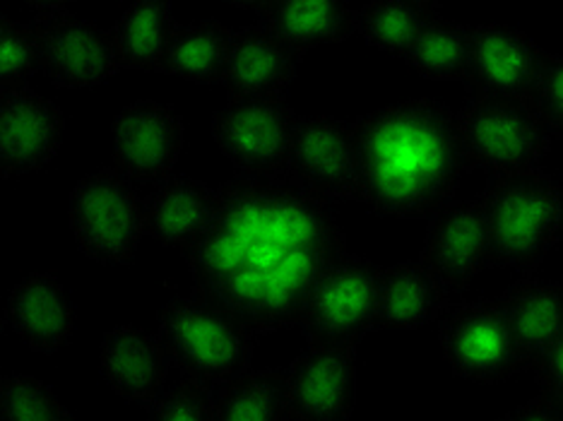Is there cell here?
Instances as JSON below:
<instances>
[{"label":"cell","mask_w":563,"mask_h":421,"mask_svg":"<svg viewBox=\"0 0 563 421\" xmlns=\"http://www.w3.org/2000/svg\"><path fill=\"white\" fill-rule=\"evenodd\" d=\"M347 255L328 202L289 178L236 176L217 188L208 232L184 253L196 297L255 340L301 325L318 279Z\"/></svg>","instance_id":"1"},{"label":"cell","mask_w":563,"mask_h":421,"mask_svg":"<svg viewBox=\"0 0 563 421\" xmlns=\"http://www.w3.org/2000/svg\"><path fill=\"white\" fill-rule=\"evenodd\" d=\"M362 145L360 200L386 217L427 220L453 200L467 167L457 111L409 99L356 119Z\"/></svg>","instance_id":"2"},{"label":"cell","mask_w":563,"mask_h":421,"mask_svg":"<svg viewBox=\"0 0 563 421\" xmlns=\"http://www.w3.org/2000/svg\"><path fill=\"white\" fill-rule=\"evenodd\" d=\"M479 202L496 265L532 270L563 236V186L542 169L492 178Z\"/></svg>","instance_id":"3"},{"label":"cell","mask_w":563,"mask_h":421,"mask_svg":"<svg viewBox=\"0 0 563 421\" xmlns=\"http://www.w3.org/2000/svg\"><path fill=\"white\" fill-rule=\"evenodd\" d=\"M159 342L172 364L196 386L217 395L249 372L258 342L200 297L172 299L159 311Z\"/></svg>","instance_id":"4"},{"label":"cell","mask_w":563,"mask_h":421,"mask_svg":"<svg viewBox=\"0 0 563 421\" xmlns=\"http://www.w3.org/2000/svg\"><path fill=\"white\" fill-rule=\"evenodd\" d=\"M457 125L467 167L492 178L537 169L554 143L528 97H470Z\"/></svg>","instance_id":"5"},{"label":"cell","mask_w":563,"mask_h":421,"mask_svg":"<svg viewBox=\"0 0 563 421\" xmlns=\"http://www.w3.org/2000/svg\"><path fill=\"white\" fill-rule=\"evenodd\" d=\"M70 226L89 261L128 265L145 236V198L119 169H97L70 190Z\"/></svg>","instance_id":"6"},{"label":"cell","mask_w":563,"mask_h":421,"mask_svg":"<svg viewBox=\"0 0 563 421\" xmlns=\"http://www.w3.org/2000/svg\"><path fill=\"white\" fill-rule=\"evenodd\" d=\"M380 270L362 255H342L318 279L303 313V330L316 347L354 350L376 328Z\"/></svg>","instance_id":"7"},{"label":"cell","mask_w":563,"mask_h":421,"mask_svg":"<svg viewBox=\"0 0 563 421\" xmlns=\"http://www.w3.org/2000/svg\"><path fill=\"white\" fill-rule=\"evenodd\" d=\"M297 125L285 99H229L214 113L212 137L241 176L287 178Z\"/></svg>","instance_id":"8"},{"label":"cell","mask_w":563,"mask_h":421,"mask_svg":"<svg viewBox=\"0 0 563 421\" xmlns=\"http://www.w3.org/2000/svg\"><path fill=\"white\" fill-rule=\"evenodd\" d=\"M439 335L445 362L457 378L494 386L525 368L501 299L453 306L441 318Z\"/></svg>","instance_id":"9"},{"label":"cell","mask_w":563,"mask_h":421,"mask_svg":"<svg viewBox=\"0 0 563 421\" xmlns=\"http://www.w3.org/2000/svg\"><path fill=\"white\" fill-rule=\"evenodd\" d=\"M287 178L328 206L360 200L362 145L356 125L332 117H299Z\"/></svg>","instance_id":"10"},{"label":"cell","mask_w":563,"mask_h":421,"mask_svg":"<svg viewBox=\"0 0 563 421\" xmlns=\"http://www.w3.org/2000/svg\"><path fill=\"white\" fill-rule=\"evenodd\" d=\"M40 42L42 70L63 89H92L119 68L111 30L68 12L66 5H44L30 22Z\"/></svg>","instance_id":"11"},{"label":"cell","mask_w":563,"mask_h":421,"mask_svg":"<svg viewBox=\"0 0 563 421\" xmlns=\"http://www.w3.org/2000/svg\"><path fill=\"white\" fill-rule=\"evenodd\" d=\"M113 162L135 184H162L184 149V119L169 104L143 99L111 121Z\"/></svg>","instance_id":"12"},{"label":"cell","mask_w":563,"mask_h":421,"mask_svg":"<svg viewBox=\"0 0 563 421\" xmlns=\"http://www.w3.org/2000/svg\"><path fill=\"white\" fill-rule=\"evenodd\" d=\"M419 261L451 289H463L472 277L496 265L479 198L451 200L431 217Z\"/></svg>","instance_id":"13"},{"label":"cell","mask_w":563,"mask_h":421,"mask_svg":"<svg viewBox=\"0 0 563 421\" xmlns=\"http://www.w3.org/2000/svg\"><path fill=\"white\" fill-rule=\"evenodd\" d=\"M544 54L520 30L479 24L472 32L470 97H528Z\"/></svg>","instance_id":"14"},{"label":"cell","mask_w":563,"mask_h":421,"mask_svg":"<svg viewBox=\"0 0 563 421\" xmlns=\"http://www.w3.org/2000/svg\"><path fill=\"white\" fill-rule=\"evenodd\" d=\"M294 421H350L356 402L354 350L313 347L287 372Z\"/></svg>","instance_id":"15"},{"label":"cell","mask_w":563,"mask_h":421,"mask_svg":"<svg viewBox=\"0 0 563 421\" xmlns=\"http://www.w3.org/2000/svg\"><path fill=\"white\" fill-rule=\"evenodd\" d=\"M66 119L63 111L24 87L0 101V169L3 176L36 171L58 155Z\"/></svg>","instance_id":"16"},{"label":"cell","mask_w":563,"mask_h":421,"mask_svg":"<svg viewBox=\"0 0 563 421\" xmlns=\"http://www.w3.org/2000/svg\"><path fill=\"white\" fill-rule=\"evenodd\" d=\"M169 366L159 337L137 325L113 328L99 344V372L125 402L147 407L166 388Z\"/></svg>","instance_id":"17"},{"label":"cell","mask_w":563,"mask_h":421,"mask_svg":"<svg viewBox=\"0 0 563 421\" xmlns=\"http://www.w3.org/2000/svg\"><path fill=\"white\" fill-rule=\"evenodd\" d=\"M5 318L12 333L34 352L54 354L73 340V303L60 279L51 273L24 275L10 289Z\"/></svg>","instance_id":"18"},{"label":"cell","mask_w":563,"mask_h":421,"mask_svg":"<svg viewBox=\"0 0 563 421\" xmlns=\"http://www.w3.org/2000/svg\"><path fill=\"white\" fill-rule=\"evenodd\" d=\"M297 51L263 24L234 32L224 78L229 99H282L297 73Z\"/></svg>","instance_id":"19"},{"label":"cell","mask_w":563,"mask_h":421,"mask_svg":"<svg viewBox=\"0 0 563 421\" xmlns=\"http://www.w3.org/2000/svg\"><path fill=\"white\" fill-rule=\"evenodd\" d=\"M217 208V190L198 178L172 174L145 198V236L181 253L208 232Z\"/></svg>","instance_id":"20"},{"label":"cell","mask_w":563,"mask_h":421,"mask_svg":"<svg viewBox=\"0 0 563 421\" xmlns=\"http://www.w3.org/2000/svg\"><path fill=\"white\" fill-rule=\"evenodd\" d=\"M448 311V287L421 261L380 270L376 330H417L441 321Z\"/></svg>","instance_id":"21"},{"label":"cell","mask_w":563,"mask_h":421,"mask_svg":"<svg viewBox=\"0 0 563 421\" xmlns=\"http://www.w3.org/2000/svg\"><path fill=\"white\" fill-rule=\"evenodd\" d=\"M255 12H258V24L279 34L297 54L323 44H340L356 32L354 10L342 0H318V3L275 0V3H258Z\"/></svg>","instance_id":"22"},{"label":"cell","mask_w":563,"mask_h":421,"mask_svg":"<svg viewBox=\"0 0 563 421\" xmlns=\"http://www.w3.org/2000/svg\"><path fill=\"white\" fill-rule=\"evenodd\" d=\"M525 366H532L563 333V285L525 277L501 299Z\"/></svg>","instance_id":"23"},{"label":"cell","mask_w":563,"mask_h":421,"mask_svg":"<svg viewBox=\"0 0 563 421\" xmlns=\"http://www.w3.org/2000/svg\"><path fill=\"white\" fill-rule=\"evenodd\" d=\"M441 18L437 3L429 0H393L354 10V30L366 44L388 56L412 54L421 36Z\"/></svg>","instance_id":"24"},{"label":"cell","mask_w":563,"mask_h":421,"mask_svg":"<svg viewBox=\"0 0 563 421\" xmlns=\"http://www.w3.org/2000/svg\"><path fill=\"white\" fill-rule=\"evenodd\" d=\"M234 32L222 22L202 20L178 27L166 51L162 73L178 75L188 82L217 85L224 82L229 56H232Z\"/></svg>","instance_id":"25"},{"label":"cell","mask_w":563,"mask_h":421,"mask_svg":"<svg viewBox=\"0 0 563 421\" xmlns=\"http://www.w3.org/2000/svg\"><path fill=\"white\" fill-rule=\"evenodd\" d=\"M169 3H135L113 24V48L123 70H162V63L176 34Z\"/></svg>","instance_id":"26"},{"label":"cell","mask_w":563,"mask_h":421,"mask_svg":"<svg viewBox=\"0 0 563 421\" xmlns=\"http://www.w3.org/2000/svg\"><path fill=\"white\" fill-rule=\"evenodd\" d=\"M217 421H289L285 372H246L214 395Z\"/></svg>","instance_id":"27"},{"label":"cell","mask_w":563,"mask_h":421,"mask_svg":"<svg viewBox=\"0 0 563 421\" xmlns=\"http://www.w3.org/2000/svg\"><path fill=\"white\" fill-rule=\"evenodd\" d=\"M475 27L439 18L421 36L407 66L433 82H467Z\"/></svg>","instance_id":"28"},{"label":"cell","mask_w":563,"mask_h":421,"mask_svg":"<svg viewBox=\"0 0 563 421\" xmlns=\"http://www.w3.org/2000/svg\"><path fill=\"white\" fill-rule=\"evenodd\" d=\"M70 412L44 380L10 374L0 378V421H68Z\"/></svg>","instance_id":"29"},{"label":"cell","mask_w":563,"mask_h":421,"mask_svg":"<svg viewBox=\"0 0 563 421\" xmlns=\"http://www.w3.org/2000/svg\"><path fill=\"white\" fill-rule=\"evenodd\" d=\"M42 68L40 42L32 24L0 18V92H20L27 80Z\"/></svg>","instance_id":"30"},{"label":"cell","mask_w":563,"mask_h":421,"mask_svg":"<svg viewBox=\"0 0 563 421\" xmlns=\"http://www.w3.org/2000/svg\"><path fill=\"white\" fill-rule=\"evenodd\" d=\"M147 421H217L214 395L181 376L147 405Z\"/></svg>","instance_id":"31"},{"label":"cell","mask_w":563,"mask_h":421,"mask_svg":"<svg viewBox=\"0 0 563 421\" xmlns=\"http://www.w3.org/2000/svg\"><path fill=\"white\" fill-rule=\"evenodd\" d=\"M528 101L552 140H563V56H544Z\"/></svg>","instance_id":"32"},{"label":"cell","mask_w":563,"mask_h":421,"mask_svg":"<svg viewBox=\"0 0 563 421\" xmlns=\"http://www.w3.org/2000/svg\"><path fill=\"white\" fill-rule=\"evenodd\" d=\"M534 378L544 388L547 398L563 402V333L549 344L544 354L532 366Z\"/></svg>","instance_id":"33"},{"label":"cell","mask_w":563,"mask_h":421,"mask_svg":"<svg viewBox=\"0 0 563 421\" xmlns=\"http://www.w3.org/2000/svg\"><path fill=\"white\" fill-rule=\"evenodd\" d=\"M494 421H563V414L559 407L552 402V398H534L532 402H525L518 410L498 417Z\"/></svg>","instance_id":"34"},{"label":"cell","mask_w":563,"mask_h":421,"mask_svg":"<svg viewBox=\"0 0 563 421\" xmlns=\"http://www.w3.org/2000/svg\"><path fill=\"white\" fill-rule=\"evenodd\" d=\"M68 421H78V419H73V417H70V419H68Z\"/></svg>","instance_id":"35"}]
</instances>
